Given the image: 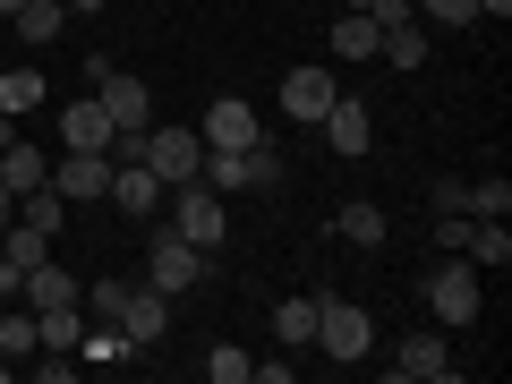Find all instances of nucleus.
<instances>
[{
	"label": "nucleus",
	"mask_w": 512,
	"mask_h": 384,
	"mask_svg": "<svg viewBox=\"0 0 512 384\" xmlns=\"http://www.w3.org/2000/svg\"><path fill=\"white\" fill-rule=\"evenodd\" d=\"M163 222L188 239V248H205V256H222V239H231V222H222V197H214L205 180L171 188V197H163Z\"/></svg>",
	"instance_id": "obj_1"
},
{
	"label": "nucleus",
	"mask_w": 512,
	"mask_h": 384,
	"mask_svg": "<svg viewBox=\"0 0 512 384\" xmlns=\"http://www.w3.org/2000/svg\"><path fill=\"white\" fill-rule=\"evenodd\" d=\"M205 265H214V256H205V248H188V239L171 231L163 214H154V239H146V282H154V291H197V282H205Z\"/></svg>",
	"instance_id": "obj_2"
},
{
	"label": "nucleus",
	"mask_w": 512,
	"mask_h": 384,
	"mask_svg": "<svg viewBox=\"0 0 512 384\" xmlns=\"http://www.w3.org/2000/svg\"><path fill=\"white\" fill-rule=\"evenodd\" d=\"M367 342H376L367 308H350V299L316 291V350H325V359H342V367H359V359H367Z\"/></svg>",
	"instance_id": "obj_3"
},
{
	"label": "nucleus",
	"mask_w": 512,
	"mask_h": 384,
	"mask_svg": "<svg viewBox=\"0 0 512 384\" xmlns=\"http://www.w3.org/2000/svg\"><path fill=\"white\" fill-rule=\"evenodd\" d=\"M146 171L163 188H188L205 171V137H197V128H146Z\"/></svg>",
	"instance_id": "obj_4"
},
{
	"label": "nucleus",
	"mask_w": 512,
	"mask_h": 384,
	"mask_svg": "<svg viewBox=\"0 0 512 384\" xmlns=\"http://www.w3.org/2000/svg\"><path fill=\"white\" fill-rule=\"evenodd\" d=\"M427 308H436V325H470L478 316V265L470 256H444L427 274Z\"/></svg>",
	"instance_id": "obj_5"
},
{
	"label": "nucleus",
	"mask_w": 512,
	"mask_h": 384,
	"mask_svg": "<svg viewBox=\"0 0 512 384\" xmlns=\"http://www.w3.org/2000/svg\"><path fill=\"white\" fill-rule=\"evenodd\" d=\"M52 188H60V197H69V214H77V205H103L111 197V154H60V163H52Z\"/></svg>",
	"instance_id": "obj_6"
},
{
	"label": "nucleus",
	"mask_w": 512,
	"mask_h": 384,
	"mask_svg": "<svg viewBox=\"0 0 512 384\" xmlns=\"http://www.w3.org/2000/svg\"><path fill=\"white\" fill-rule=\"evenodd\" d=\"M163 333H171V291L137 282V291H128V308H120V342H128V350H154Z\"/></svg>",
	"instance_id": "obj_7"
},
{
	"label": "nucleus",
	"mask_w": 512,
	"mask_h": 384,
	"mask_svg": "<svg viewBox=\"0 0 512 384\" xmlns=\"http://www.w3.org/2000/svg\"><path fill=\"white\" fill-rule=\"evenodd\" d=\"M205 146L214 154H239V146H256V137H265V120H256V103H239V94H222L214 111H205V128H197Z\"/></svg>",
	"instance_id": "obj_8"
},
{
	"label": "nucleus",
	"mask_w": 512,
	"mask_h": 384,
	"mask_svg": "<svg viewBox=\"0 0 512 384\" xmlns=\"http://www.w3.org/2000/svg\"><path fill=\"white\" fill-rule=\"evenodd\" d=\"M333 94H342V77H333V69H316V60L282 77V111H291V120H308V128L333 111Z\"/></svg>",
	"instance_id": "obj_9"
},
{
	"label": "nucleus",
	"mask_w": 512,
	"mask_h": 384,
	"mask_svg": "<svg viewBox=\"0 0 512 384\" xmlns=\"http://www.w3.org/2000/svg\"><path fill=\"white\" fill-rule=\"evenodd\" d=\"M163 197H171V188L154 180L146 163H111V205H120V214H137V222H154V214H163Z\"/></svg>",
	"instance_id": "obj_10"
},
{
	"label": "nucleus",
	"mask_w": 512,
	"mask_h": 384,
	"mask_svg": "<svg viewBox=\"0 0 512 384\" xmlns=\"http://www.w3.org/2000/svg\"><path fill=\"white\" fill-rule=\"evenodd\" d=\"M393 376H402V384H444V376H453V350H444V333H410V342L393 350Z\"/></svg>",
	"instance_id": "obj_11"
},
{
	"label": "nucleus",
	"mask_w": 512,
	"mask_h": 384,
	"mask_svg": "<svg viewBox=\"0 0 512 384\" xmlns=\"http://www.w3.org/2000/svg\"><path fill=\"white\" fill-rule=\"evenodd\" d=\"M60 137H69L77 154H111V137H120V128H111V111L94 103V94H77V103L60 111Z\"/></svg>",
	"instance_id": "obj_12"
},
{
	"label": "nucleus",
	"mask_w": 512,
	"mask_h": 384,
	"mask_svg": "<svg viewBox=\"0 0 512 384\" xmlns=\"http://www.w3.org/2000/svg\"><path fill=\"white\" fill-rule=\"evenodd\" d=\"M316 128H325V146H333V154H367V137H376V120H367L359 94H333V111H325Z\"/></svg>",
	"instance_id": "obj_13"
},
{
	"label": "nucleus",
	"mask_w": 512,
	"mask_h": 384,
	"mask_svg": "<svg viewBox=\"0 0 512 384\" xmlns=\"http://www.w3.org/2000/svg\"><path fill=\"white\" fill-rule=\"evenodd\" d=\"M18 299H26L35 316H43V308H77V299H86V282H77L69 265H52V256H43L35 274H26V291H18Z\"/></svg>",
	"instance_id": "obj_14"
},
{
	"label": "nucleus",
	"mask_w": 512,
	"mask_h": 384,
	"mask_svg": "<svg viewBox=\"0 0 512 384\" xmlns=\"http://www.w3.org/2000/svg\"><path fill=\"white\" fill-rule=\"evenodd\" d=\"M94 103L111 111V128H146V86H137L128 69H111L103 86H94Z\"/></svg>",
	"instance_id": "obj_15"
},
{
	"label": "nucleus",
	"mask_w": 512,
	"mask_h": 384,
	"mask_svg": "<svg viewBox=\"0 0 512 384\" xmlns=\"http://www.w3.org/2000/svg\"><path fill=\"white\" fill-rule=\"evenodd\" d=\"M9 26H18V43L43 52V43H60V26H69V0H18V18H9Z\"/></svg>",
	"instance_id": "obj_16"
},
{
	"label": "nucleus",
	"mask_w": 512,
	"mask_h": 384,
	"mask_svg": "<svg viewBox=\"0 0 512 384\" xmlns=\"http://www.w3.org/2000/svg\"><path fill=\"white\" fill-rule=\"evenodd\" d=\"M376 43H384V26L367 9H342L333 18V60H376Z\"/></svg>",
	"instance_id": "obj_17"
},
{
	"label": "nucleus",
	"mask_w": 512,
	"mask_h": 384,
	"mask_svg": "<svg viewBox=\"0 0 512 384\" xmlns=\"http://www.w3.org/2000/svg\"><path fill=\"white\" fill-rule=\"evenodd\" d=\"M35 350H43L35 308H26V299H9V308H0V359H35Z\"/></svg>",
	"instance_id": "obj_18"
},
{
	"label": "nucleus",
	"mask_w": 512,
	"mask_h": 384,
	"mask_svg": "<svg viewBox=\"0 0 512 384\" xmlns=\"http://www.w3.org/2000/svg\"><path fill=\"white\" fill-rule=\"evenodd\" d=\"M274 333H282V350H316V291H291L274 308Z\"/></svg>",
	"instance_id": "obj_19"
},
{
	"label": "nucleus",
	"mask_w": 512,
	"mask_h": 384,
	"mask_svg": "<svg viewBox=\"0 0 512 384\" xmlns=\"http://www.w3.org/2000/svg\"><path fill=\"white\" fill-rule=\"evenodd\" d=\"M43 180H52V154H35L26 137L0 154V188H9V197H26V188H43Z\"/></svg>",
	"instance_id": "obj_20"
},
{
	"label": "nucleus",
	"mask_w": 512,
	"mask_h": 384,
	"mask_svg": "<svg viewBox=\"0 0 512 384\" xmlns=\"http://www.w3.org/2000/svg\"><path fill=\"white\" fill-rule=\"evenodd\" d=\"M461 256H470L478 274H504V265H512V231H504V222H470V239H461Z\"/></svg>",
	"instance_id": "obj_21"
},
{
	"label": "nucleus",
	"mask_w": 512,
	"mask_h": 384,
	"mask_svg": "<svg viewBox=\"0 0 512 384\" xmlns=\"http://www.w3.org/2000/svg\"><path fill=\"white\" fill-rule=\"evenodd\" d=\"M18 222H35L43 239H60V231H69V197H60L52 180H43V188H26V197H18Z\"/></svg>",
	"instance_id": "obj_22"
},
{
	"label": "nucleus",
	"mask_w": 512,
	"mask_h": 384,
	"mask_svg": "<svg viewBox=\"0 0 512 384\" xmlns=\"http://www.w3.org/2000/svg\"><path fill=\"white\" fill-rule=\"evenodd\" d=\"M376 60H393V69H419V60H427V26H419V18H402V26H384Z\"/></svg>",
	"instance_id": "obj_23"
},
{
	"label": "nucleus",
	"mask_w": 512,
	"mask_h": 384,
	"mask_svg": "<svg viewBox=\"0 0 512 384\" xmlns=\"http://www.w3.org/2000/svg\"><path fill=\"white\" fill-rule=\"evenodd\" d=\"M197 180L214 188V197H231V188H248V146H239V154H214V146H205V171H197Z\"/></svg>",
	"instance_id": "obj_24"
},
{
	"label": "nucleus",
	"mask_w": 512,
	"mask_h": 384,
	"mask_svg": "<svg viewBox=\"0 0 512 384\" xmlns=\"http://www.w3.org/2000/svg\"><path fill=\"white\" fill-rule=\"evenodd\" d=\"M35 325H43V350H77L86 342V308H43Z\"/></svg>",
	"instance_id": "obj_25"
},
{
	"label": "nucleus",
	"mask_w": 512,
	"mask_h": 384,
	"mask_svg": "<svg viewBox=\"0 0 512 384\" xmlns=\"http://www.w3.org/2000/svg\"><path fill=\"white\" fill-rule=\"evenodd\" d=\"M342 239H350V248H384V205H342Z\"/></svg>",
	"instance_id": "obj_26"
},
{
	"label": "nucleus",
	"mask_w": 512,
	"mask_h": 384,
	"mask_svg": "<svg viewBox=\"0 0 512 384\" xmlns=\"http://www.w3.org/2000/svg\"><path fill=\"white\" fill-rule=\"evenodd\" d=\"M470 214H478V222H504V214H512V180H504V171L470 180Z\"/></svg>",
	"instance_id": "obj_27"
},
{
	"label": "nucleus",
	"mask_w": 512,
	"mask_h": 384,
	"mask_svg": "<svg viewBox=\"0 0 512 384\" xmlns=\"http://www.w3.org/2000/svg\"><path fill=\"white\" fill-rule=\"evenodd\" d=\"M128 291H137V282H94V291L77 299V308H86L94 325H120V308H128Z\"/></svg>",
	"instance_id": "obj_28"
},
{
	"label": "nucleus",
	"mask_w": 512,
	"mask_h": 384,
	"mask_svg": "<svg viewBox=\"0 0 512 384\" xmlns=\"http://www.w3.org/2000/svg\"><path fill=\"white\" fill-rule=\"evenodd\" d=\"M205 384H248V350H239V342H214V350H205Z\"/></svg>",
	"instance_id": "obj_29"
},
{
	"label": "nucleus",
	"mask_w": 512,
	"mask_h": 384,
	"mask_svg": "<svg viewBox=\"0 0 512 384\" xmlns=\"http://www.w3.org/2000/svg\"><path fill=\"white\" fill-rule=\"evenodd\" d=\"M43 103V77L35 69H9V77H0V111H35Z\"/></svg>",
	"instance_id": "obj_30"
},
{
	"label": "nucleus",
	"mask_w": 512,
	"mask_h": 384,
	"mask_svg": "<svg viewBox=\"0 0 512 384\" xmlns=\"http://www.w3.org/2000/svg\"><path fill=\"white\" fill-rule=\"evenodd\" d=\"M248 188H282V154L265 146V137L248 146Z\"/></svg>",
	"instance_id": "obj_31"
},
{
	"label": "nucleus",
	"mask_w": 512,
	"mask_h": 384,
	"mask_svg": "<svg viewBox=\"0 0 512 384\" xmlns=\"http://www.w3.org/2000/svg\"><path fill=\"white\" fill-rule=\"evenodd\" d=\"M410 9H419V18H436V26H470V18H478L470 0H410Z\"/></svg>",
	"instance_id": "obj_32"
},
{
	"label": "nucleus",
	"mask_w": 512,
	"mask_h": 384,
	"mask_svg": "<svg viewBox=\"0 0 512 384\" xmlns=\"http://www.w3.org/2000/svg\"><path fill=\"white\" fill-rule=\"evenodd\" d=\"M436 214H470V180H436Z\"/></svg>",
	"instance_id": "obj_33"
},
{
	"label": "nucleus",
	"mask_w": 512,
	"mask_h": 384,
	"mask_svg": "<svg viewBox=\"0 0 512 384\" xmlns=\"http://www.w3.org/2000/svg\"><path fill=\"white\" fill-rule=\"evenodd\" d=\"M18 146V111H0V154Z\"/></svg>",
	"instance_id": "obj_34"
},
{
	"label": "nucleus",
	"mask_w": 512,
	"mask_h": 384,
	"mask_svg": "<svg viewBox=\"0 0 512 384\" xmlns=\"http://www.w3.org/2000/svg\"><path fill=\"white\" fill-rule=\"evenodd\" d=\"M9 222H18V197H9V188H0V231H9Z\"/></svg>",
	"instance_id": "obj_35"
},
{
	"label": "nucleus",
	"mask_w": 512,
	"mask_h": 384,
	"mask_svg": "<svg viewBox=\"0 0 512 384\" xmlns=\"http://www.w3.org/2000/svg\"><path fill=\"white\" fill-rule=\"evenodd\" d=\"M94 9H103V0H69V18H94Z\"/></svg>",
	"instance_id": "obj_36"
},
{
	"label": "nucleus",
	"mask_w": 512,
	"mask_h": 384,
	"mask_svg": "<svg viewBox=\"0 0 512 384\" xmlns=\"http://www.w3.org/2000/svg\"><path fill=\"white\" fill-rule=\"evenodd\" d=\"M0 18H18V0H0Z\"/></svg>",
	"instance_id": "obj_37"
},
{
	"label": "nucleus",
	"mask_w": 512,
	"mask_h": 384,
	"mask_svg": "<svg viewBox=\"0 0 512 384\" xmlns=\"http://www.w3.org/2000/svg\"><path fill=\"white\" fill-rule=\"evenodd\" d=\"M9 376H18V367H9V359H0V384H9Z\"/></svg>",
	"instance_id": "obj_38"
}]
</instances>
